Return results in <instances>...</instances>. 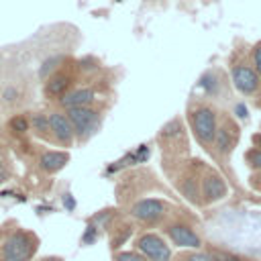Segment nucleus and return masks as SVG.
<instances>
[{
	"instance_id": "1",
	"label": "nucleus",
	"mask_w": 261,
	"mask_h": 261,
	"mask_svg": "<svg viewBox=\"0 0 261 261\" xmlns=\"http://www.w3.org/2000/svg\"><path fill=\"white\" fill-rule=\"evenodd\" d=\"M186 122L190 126L192 137L196 139V143L210 155L214 137L218 130V122H220L218 108L204 98H192L186 108Z\"/></svg>"
},
{
	"instance_id": "2",
	"label": "nucleus",
	"mask_w": 261,
	"mask_h": 261,
	"mask_svg": "<svg viewBox=\"0 0 261 261\" xmlns=\"http://www.w3.org/2000/svg\"><path fill=\"white\" fill-rule=\"evenodd\" d=\"M157 143L161 149V163L167 175H171L184 163V157H188V151H190L184 120L175 116L169 122H165L157 133Z\"/></svg>"
},
{
	"instance_id": "3",
	"label": "nucleus",
	"mask_w": 261,
	"mask_h": 261,
	"mask_svg": "<svg viewBox=\"0 0 261 261\" xmlns=\"http://www.w3.org/2000/svg\"><path fill=\"white\" fill-rule=\"evenodd\" d=\"M39 237L31 228H10L0 239V261H35L39 251Z\"/></svg>"
},
{
	"instance_id": "4",
	"label": "nucleus",
	"mask_w": 261,
	"mask_h": 261,
	"mask_svg": "<svg viewBox=\"0 0 261 261\" xmlns=\"http://www.w3.org/2000/svg\"><path fill=\"white\" fill-rule=\"evenodd\" d=\"M239 139H241V126H239V122L230 114H220V122H218V130H216V137H214V145H212V153L210 155L224 169V173L230 171V155H232L234 147L239 145Z\"/></svg>"
},
{
	"instance_id": "5",
	"label": "nucleus",
	"mask_w": 261,
	"mask_h": 261,
	"mask_svg": "<svg viewBox=\"0 0 261 261\" xmlns=\"http://www.w3.org/2000/svg\"><path fill=\"white\" fill-rule=\"evenodd\" d=\"M173 204L165 198H139L128 204L126 214L141 224H159L173 214Z\"/></svg>"
},
{
	"instance_id": "6",
	"label": "nucleus",
	"mask_w": 261,
	"mask_h": 261,
	"mask_svg": "<svg viewBox=\"0 0 261 261\" xmlns=\"http://www.w3.org/2000/svg\"><path fill=\"white\" fill-rule=\"evenodd\" d=\"M73 133H75V143H88L100 128L102 124V112L92 104V106H80V108H69L65 110Z\"/></svg>"
},
{
	"instance_id": "7",
	"label": "nucleus",
	"mask_w": 261,
	"mask_h": 261,
	"mask_svg": "<svg viewBox=\"0 0 261 261\" xmlns=\"http://www.w3.org/2000/svg\"><path fill=\"white\" fill-rule=\"evenodd\" d=\"M230 80L243 96H253L261 86V77L257 75L251 57H245L241 53H232L230 57Z\"/></svg>"
},
{
	"instance_id": "8",
	"label": "nucleus",
	"mask_w": 261,
	"mask_h": 261,
	"mask_svg": "<svg viewBox=\"0 0 261 261\" xmlns=\"http://www.w3.org/2000/svg\"><path fill=\"white\" fill-rule=\"evenodd\" d=\"M163 234L171 245L179 249H202L204 245L196 226L184 218H167L163 222Z\"/></svg>"
},
{
	"instance_id": "9",
	"label": "nucleus",
	"mask_w": 261,
	"mask_h": 261,
	"mask_svg": "<svg viewBox=\"0 0 261 261\" xmlns=\"http://www.w3.org/2000/svg\"><path fill=\"white\" fill-rule=\"evenodd\" d=\"M71 88H75V73H73V65L67 59L43 80V94L47 100L53 102H59Z\"/></svg>"
},
{
	"instance_id": "10",
	"label": "nucleus",
	"mask_w": 261,
	"mask_h": 261,
	"mask_svg": "<svg viewBox=\"0 0 261 261\" xmlns=\"http://www.w3.org/2000/svg\"><path fill=\"white\" fill-rule=\"evenodd\" d=\"M135 251H139L149 261H171L173 257L167 239L157 232H141L135 239Z\"/></svg>"
},
{
	"instance_id": "11",
	"label": "nucleus",
	"mask_w": 261,
	"mask_h": 261,
	"mask_svg": "<svg viewBox=\"0 0 261 261\" xmlns=\"http://www.w3.org/2000/svg\"><path fill=\"white\" fill-rule=\"evenodd\" d=\"M228 194V186L224 175H220L216 169L212 167H204L202 171V181H200V198H202V206H210L220 202L222 198H226Z\"/></svg>"
},
{
	"instance_id": "12",
	"label": "nucleus",
	"mask_w": 261,
	"mask_h": 261,
	"mask_svg": "<svg viewBox=\"0 0 261 261\" xmlns=\"http://www.w3.org/2000/svg\"><path fill=\"white\" fill-rule=\"evenodd\" d=\"M49 124H51V141H53V145H57V147H61L65 151L75 145V133H73V126H71L65 110H61V108L49 110Z\"/></svg>"
},
{
	"instance_id": "13",
	"label": "nucleus",
	"mask_w": 261,
	"mask_h": 261,
	"mask_svg": "<svg viewBox=\"0 0 261 261\" xmlns=\"http://www.w3.org/2000/svg\"><path fill=\"white\" fill-rule=\"evenodd\" d=\"M37 163H39V169L43 173L53 175L69 163V153L65 149H41L39 157H37Z\"/></svg>"
},
{
	"instance_id": "14",
	"label": "nucleus",
	"mask_w": 261,
	"mask_h": 261,
	"mask_svg": "<svg viewBox=\"0 0 261 261\" xmlns=\"http://www.w3.org/2000/svg\"><path fill=\"white\" fill-rule=\"evenodd\" d=\"M94 102H96V90L92 86H75L57 102V108L69 110L80 106H92Z\"/></svg>"
},
{
	"instance_id": "15",
	"label": "nucleus",
	"mask_w": 261,
	"mask_h": 261,
	"mask_svg": "<svg viewBox=\"0 0 261 261\" xmlns=\"http://www.w3.org/2000/svg\"><path fill=\"white\" fill-rule=\"evenodd\" d=\"M29 120H31V135H33L35 139L43 141V143H51V145H53V141H51L49 112H45V110H37V112H33V114L29 116Z\"/></svg>"
},
{
	"instance_id": "16",
	"label": "nucleus",
	"mask_w": 261,
	"mask_h": 261,
	"mask_svg": "<svg viewBox=\"0 0 261 261\" xmlns=\"http://www.w3.org/2000/svg\"><path fill=\"white\" fill-rule=\"evenodd\" d=\"M6 126H8V130H10L14 137H24L27 133H31V120H29V116L22 114V112L12 114V116L8 118V122H6Z\"/></svg>"
},
{
	"instance_id": "17",
	"label": "nucleus",
	"mask_w": 261,
	"mask_h": 261,
	"mask_svg": "<svg viewBox=\"0 0 261 261\" xmlns=\"http://www.w3.org/2000/svg\"><path fill=\"white\" fill-rule=\"evenodd\" d=\"M171 261H212L208 249H184L171 257Z\"/></svg>"
},
{
	"instance_id": "18",
	"label": "nucleus",
	"mask_w": 261,
	"mask_h": 261,
	"mask_svg": "<svg viewBox=\"0 0 261 261\" xmlns=\"http://www.w3.org/2000/svg\"><path fill=\"white\" fill-rule=\"evenodd\" d=\"M208 253H210L212 261H251V259H247L243 255H237L232 251H224V249H218V247L208 249Z\"/></svg>"
},
{
	"instance_id": "19",
	"label": "nucleus",
	"mask_w": 261,
	"mask_h": 261,
	"mask_svg": "<svg viewBox=\"0 0 261 261\" xmlns=\"http://www.w3.org/2000/svg\"><path fill=\"white\" fill-rule=\"evenodd\" d=\"M243 159H245V163H247L251 169L261 171V149H257V147H253V145H251V147L245 151Z\"/></svg>"
},
{
	"instance_id": "20",
	"label": "nucleus",
	"mask_w": 261,
	"mask_h": 261,
	"mask_svg": "<svg viewBox=\"0 0 261 261\" xmlns=\"http://www.w3.org/2000/svg\"><path fill=\"white\" fill-rule=\"evenodd\" d=\"M112 261H149L139 251H116L112 255Z\"/></svg>"
},
{
	"instance_id": "21",
	"label": "nucleus",
	"mask_w": 261,
	"mask_h": 261,
	"mask_svg": "<svg viewBox=\"0 0 261 261\" xmlns=\"http://www.w3.org/2000/svg\"><path fill=\"white\" fill-rule=\"evenodd\" d=\"M251 63H253V67H255V71H257V75L261 77V41H257L255 45H253V49H251Z\"/></svg>"
},
{
	"instance_id": "22",
	"label": "nucleus",
	"mask_w": 261,
	"mask_h": 261,
	"mask_svg": "<svg viewBox=\"0 0 261 261\" xmlns=\"http://www.w3.org/2000/svg\"><path fill=\"white\" fill-rule=\"evenodd\" d=\"M8 179H10V169L6 165V159L0 155V186H4Z\"/></svg>"
},
{
	"instance_id": "23",
	"label": "nucleus",
	"mask_w": 261,
	"mask_h": 261,
	"mask_svg": "<svg viewBox=\"0 0 261 261\" xmlns=\"http://www.w3.org/2000/svg\"><path fill=\"white\" fill-rule=\"evenodd\" d=\"M251 141H253V147L261 149V133H255V135L251 137Z\"/></svg>"
},
{
	"instance_id": "24",
	"label": "nucleus",
	"mask_w": 261,
	"mask_h": 261,
	"mask_svg": "<svg viewBox=\"0 0 261 261\" xmlns=\"http://www.w3.org/2000/svg\"><path fill=\"white\" fill-rule=\"evenodd\" d=\"M37 261H63V259L61 257H55V255H47V257H41Z\"/></svg>"
}]
</instances>
